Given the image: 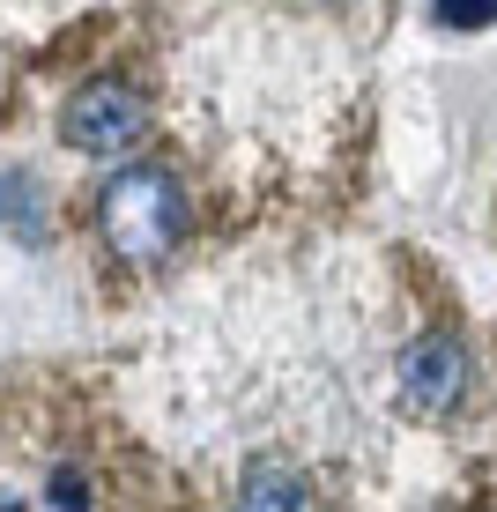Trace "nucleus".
Wrapping results in <instances>:
<instances>
[{
	"mask_svg": "<svg viewBox=\"0 0 497 512\" xmlns=\"http://www.w3.org/2000/svg\"><path fill=\"white\" fill-rule=\"evenodd\" d=\"M97 231L127 268H156L186 238V193L164 164H127L97 193Z\"/></svg>",
	"mask_w": 497,
	"mask_h": 512,
	"instance_id": "nucleus-1",
	"label": "nucleus"
},
{
	"mask_svg": "<svg viewBox=\"0 0 497 512\" xmlns=\"http://www.w3.org/2000/svg\"><path fill=\"white\" fill-rule=\"evenodd\" d=\"M52 498H60L67 512H82V498H90V490H82V475H75V468H60V475H52Z\"/></svg>",
	"mask_w": 497,
	"mask_h": 512,
	"instance_id": "nucleus-6",
	"label": "nucleus"
},
{
	"mask_svg": "<svg viewBox=\"0 0 497 512\" xmlns=\"http://www.w3.org/2000/svg\"><path fill=\"white\" fill-rule=\"evenodd\" d=\"M438 23H453V30H475V23H497V0H446V8H431Z\"/></svg>",
	"mask_w": 497,
	"mask_h": 512,
	"instance_id": "nucleus-5",
	"label": "nucleus"
},
{
	"mask_svg": "<svg viewBox=\"0 0 497 512\" xmlns=\"http://www.w3.org/2000/svg\"><path fill=\"white\" fill-rule=\"evenodd\" d=\"M141 127H149V104H141V90H127V82H112V75L82 82V90L67 97V112H60L67 149H82V156L134 149V141H141Z\"/></svg>",
	"mask_w": 497,
	"mask_h": 512,
	"instance_id": "nucleus-2",
	"label": "nucleus"
},
{
	"mask_svg": "<svg viewBox=\"0 0 497 512\" xmlns=\"http://www.w3.org/2000/svg\"><path fill=\"white\" fill-rule=\"evenodd\" d=\"M230 512H312V498H305V483H297L290 468L260 461L253 475H245V490H238V505H230Z\"/></svg>",
	"mask_w": 497,
	"mask_h": 512,
	"instance_id": "nucleus-4",
	"label": "nucleus"
},
{
	"mask_svg": "<svg viewBox=\"0 0 497 512\" xmlns=\"http://www.w3.org/2000/svg\"><path fill=\"white\" fill-rule=\"evenodd\" d=\"M0 512H8V498H0Z\"/></svg>",
	"mask_w": 497,
	"mask_h": 512,
	"instance_id": "nucleus-7",
	"label": "nucleus"
},
{
	"mask_svg": "<svg viewBox=\"0 0 497 512\" xmlns=\"http://www.w3.org/2000/svg\"><path fill=\"white\" fill-rule=\"evenodd\" d=\"M468 379H475V357H468L460 334H416L401 349V394L416 409H453L468 394Z\"/></svg>",
	"mask_w": 497,
	"mask_h": 512,
	"instance_id": "nucleus-3",
	"label": "nucleus"
}]
</instances>
